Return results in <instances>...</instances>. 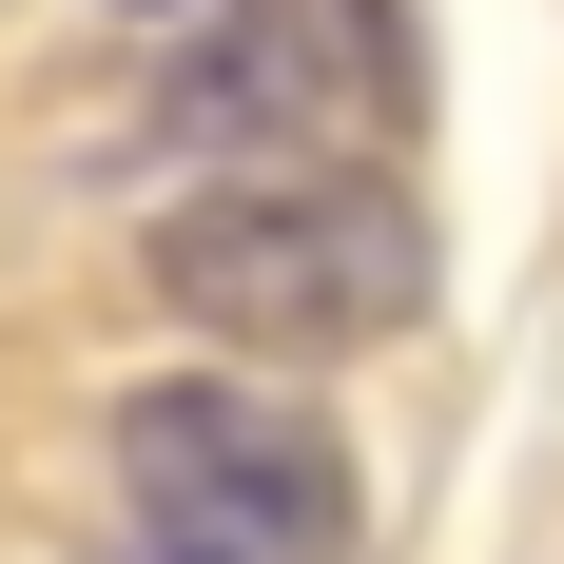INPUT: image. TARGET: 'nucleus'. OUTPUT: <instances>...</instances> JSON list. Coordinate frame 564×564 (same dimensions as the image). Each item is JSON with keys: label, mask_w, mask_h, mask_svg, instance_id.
<instances>
[{"label": "nucleus", "mask_w": 564, "mask_h": 564, "mask_svg": "<svg viewBox=\"0 0 564 564\" xmlns=\"http://www.w3.org/2000/svg\"><path fill=\"white\" fill-rule=\"evenodd\" d=\"M409 117L390 0H195L156 58V137L175 156H350Z\"/></svg>", "instance_id": "2"}, {"label": "nucleus", "mask_w": 564, "mask_h": 564, "mask_svg": "<svg viewBox=\"0 0 564 564\" xmlns=\"http://www.w3.org/2000/svg\"><path fill=\"white\" fill-rule=\"evenodd\" d=\"M117 467H137V525H215L253 564H350V448L312 429V390L156 370V390H117Z\"/></svg>", "instance_id": "3"}, {"label": "nucleus", "mask_w": 564, "mask_h": 564, "mask_svg": "<svg viewBox=\"0 0 564 564\" xmlns=\"http://www.w3.org/2000/svg\"><path fill=\"white\" fill-rule=\"evenodd\" d=\"M137 564H253V545H215V525H137Z\"/></svg>", "instance_id": "4"}, {"label": "nucleus", "mask_w": 564, "mask_h": 564, "mask_svg": "<svg viewBox=\"0 0 564 564\" xmlns=\"http://www.w3.org/2000/svg\"><path fill=\"white\" fill-rule=\"evenodd\" d=\"M156 312L215 350H370L429 312V215L370 156H215L156 215Z\"/></svg>", "instance_id": "1"}]
</instances>
